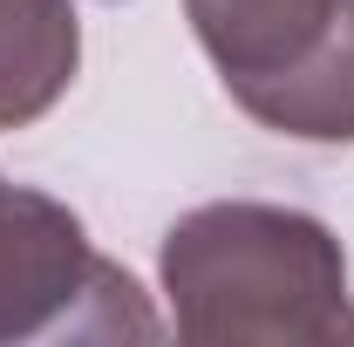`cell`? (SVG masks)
Returning <instances> with one entry per match:
<instances>
[{
    "instance_id": "obj_1",
    "label": "cell",
    "mask_w": 354,
    "mask_h": 347,
    "mask_svg": "<svg viewBox=\"0 0 354 347\" xmlns=\"http://www.w3.org/2000/svg\"><path fill=\"white\" fill-rule=\"evenodd\" d=\"M157 272L171 327L198 347L354 341L348 252L313 212L259 198L198 205L164 232Z\"/></svg>"
},
{
    "instance_id": "obj_2",
    "label": "cell",
    "mask_w": 354,
    "mask_h": 347,
    "mask_svg": "<svg viewBox=\"0 0 354 347\" xmlns=\"http://www.w3.org/2000/svg\"><path fill=\"white\" fill-rule=\"evenodd\" d=\"M184 21L259 130L354 143V0H184Z\"/></svg>"
},
{
    "instance_id": "obj_3",
    "label": "cell",
    "mask_w": 354,
    "mask_h": 347,
    "mask_svg": "<svg viewBox=\"0 0 354 347\" xmlns=\"http://www.w3.org/2000/svg\"><path fill=\"white\" fill-rule=\"evenodd\" d=\"M164 320L116 259L88 245L62 198L0 177V347L28 341H157Z\"/></svg>"
},
{
    "instance_id": "obj_4",
    "label": "cell",
    "mask_w": 354,
    "mask_h": 347,
    "mask_svg": "<svg viewBox=\"0 0 354 347\" xmlns=\"http://www.w3.org/2000/svg\"><path fill=\"white\" fill-rule=\"evenodd\" d=\"M82 68L75 0H0V130H28L68 95Z\"/></svg>"
}]
</instances>
